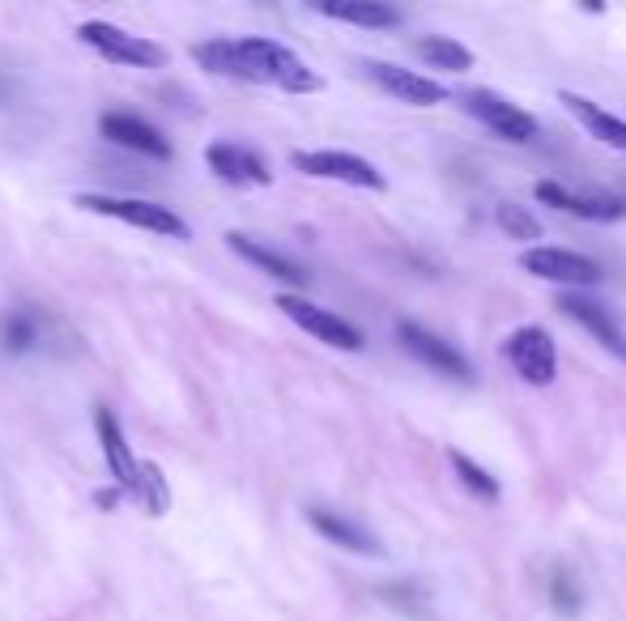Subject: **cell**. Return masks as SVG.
I'll return each instance as SVG.
<instances>
[{
	"label": "cell",
	"mask_w": 626,
	"mask_h": 621,
	"mask_svg": "<svg viewBox=\"0 0 626 621\" xmlns=\"http://www.w3.org/2000/svg\"><path fill=\"white\" fill-rule=\"evenodd\" d=\"M307 524L329 541V545H341V550L350 553H366V558H380V541L366 532V528H359L354 520H345V515H338V511H324V506H312L307 511Z\"/></svg>",
	"instance_id": "obj_16"
},
{
	"label": "cell",
	"mask_w": 626,
	"mask_h": 621,
	"mask_svg": "<svg viewBox=\"0 0 626 621\" xmlns=\"http://www.w3.org/2000/svg\"><path fill=\"white\" fill-rule=\"evenodd\" d=\"M226 247H231L235 256H243L247 264H256L261 273L277 277V282H286V286H294V289L307 286V273L290 260V256H282V252L265 247V243H256V239H247V235H239V230H231V235H226Z\"/></svg>",
	"instance_id": "obj_17"
},
{
	"label": "cell",
	"mask_w": 626,
	"mask_h": 621,
	"mask_svg": "<svg viewBox=\"0 0 626 621\" xmlns=\"http://www.w3.org/2000/svg\"><path fill=\"white\" fill-rule=\"evenodd\" d=\"M315 13H324L333 22L362 26V30H392V26H401V13L392 4H380V0H324V4H315Z\"/></svg>",
	"instance_id": "obj_19"
},
{
	"label": "cell",
	"mask_w": 626,
	"mask_h": 621,
	"mask_svg": "<svg viewBox=\"0 0 626 621\" xmlns=\"http://www.w3.org/2000/svg\"><path fill=\"white\" fill-rule=\"evenodd\" d=\"M77 209L86 214H102L116 217L124 226H137V230H149V235H167V239H193V226L184 217L167 209V205H154V200H141V196H107V191H81L72 196Z\"/></svg>",
	"instance_id": "obj_2"
},
{
	"label": "cell",
	"mask_w": 626,
	"mask_h": 621,
	"mask_svg": "<svg viewBox=\"0 0 626 621\" xmlns=\"http://www.w3.org/2000/svg\"><path fill=\"white\" fill-rule=\"evenodd\" d=\"M124 494L116 490V485H102V490H95V506L98 511H116V502H120Z\"/></svg>",
	"instance_id": "obj_26"
},
{
	"label": "cell",
	"mask_w": 626,
	"mask_h": 621,
	"mask_svg": "<svg viewBox=\"0 0 626 621\" xmlns=\"http://www.w3.org/2000/svg\"><path fill=\"white\" fill-rule=\"evenodd\" d=\"M464 102V111L473 116V120L490 128L495 137H503L511 145H529L537 137V120H532L525 107H516V102H507L503 95H490V90H469V95H460Z\"/></svg>",
	"instance_id": "obj_8"
},
{
	"label": "cell",
	"mask_w": 626,
	"mask_h": 621,
	"mask_svg": "<svg viewBox=\"0 0 626 621\" xmlns=\"http://www.w3.org/2000/svg\"><path fill=\"white\" fill-rule=\"evenodd\" d=\"M397 341H401L405 354H413L422 366H431L434 375L457 379V383H473V362L464 358L452 341L434 336L431 328H422V324H413V319H401V324H397Z\"/></svg>",
	"instance_id": "obj_4"
},
{
	"label": "cell",
	"mask_w": 626,
	"mask_h": 621,
	"mask_svg": "<svg viewBox=\"0 0 626 621\" xmlns=\"http://www.w3.org/2000/svg\"><path fill=\"white\" fill-rule=\"evenodd\" d=\"M537 200L571 217H584V221H618V217H626V205L618 196H579V191L555 184V179L537 184Z\"/></svg>",
	"instance_id": "obj_15"
},
{
	"label": "cell",
	"mask_w": 626,
	"mask_h": 621,
	"mask_svg": "<svg viewBox=\"0 0 626 621\" xmlns=\"http://www.w3.org/2000/svg\"><path fill=\"white\" fill-rule=\"evenodd\" d=\"M362 72L384 95L397 98V102H410V107H439V102H448V86H439V81H431V77H422V72L413 69H397V65H384V60H366Z\"/></svg>",
	"instance_id": "obj_11"
},
{
	"label": "cell",
	"mask_w": 626,
	"mask_h": 621,
	"mask_svg": "<svg viewBox=\"0 0 626 621\" xmlns=\"http://www.w3.org/2000/svg\"><path fill=\"white\" fill-rule=\"evenodd\" d=\"M95 431H98V443H102V455H107V469L116 477V490L128 494L133 502H141V460L128 447V438L120 431V417L107 405L95 408Z\"/></svg>",
	"instance_id": "obj_10"
},
{
	"label": "cell",
	"mask_w": 626,
	"mask_h": 621,
	"mask_svg": "<svg viewBox=\"0 0 626 621\" xmlns=\"http://www.w3.org/2000/svg\"><path fill=\"white\" fill-rule=\"evenodd\" d=\"M193 56L200 69L231 77V81H252V86H277L286 95H315L324 81L320 72L303 65L286 43L265 39V34H243V39H209L193 43Z\"/></svg>",
	"instance_id": "obj_1"
},
{
	"label": "cell",
	"mask_w": 626,
	"mask_h": 621,
	"mask_svg": "<svg viewBox=\"0 0 626 621\" xmlns=\"http://www.w3.org/2000/svg\"><path fill=\"white\" fill-rule=\"evenodd\" d=\"M0 345L9 354H30L39 345V310L35 307H13L0 319Z\"/></svg>",
	"instance_id": "obj_21"
},
{
	"label": "cell",
	"mask_w": 626,
	"mask_h": 621,
	"mask_svg": "<svg viewBox=\"0 0 626 621\" xmlns=\"http://www.w3.org/2000/svg\"><path fill=\"white\" fill-rule=\"evenodd\" d=\"M290 162H294V170H303L312 179H333V184H350V188L384 191V175L366 158L345 154V149H299Z\"/></svg>",
	"instance_id": "obj_6"
},
{
	"label": "cell",
	"mask_w": 626,
	"mask_h": 621,
	"mask_svg": "<svg viewBox=\"0 0 626 621\" xmlns=\"http://www.w3.org/2000/svg\"><path fill=\"white\" fill-rule=\"evenodd\" d=\"M495 221H499V230H503L507 239H520V243L541 239V221H537L525 205H511V200H503V205L495 209Z\"/></svg>",
	"instance_id": "obj_23"
},
{
	"label": "cell",
	"mask_w": 626,
	"mask_h": 621,
	"mask_svg": "<svg viewBox=\"0 0 626 621\" xmlns=\"http://www.w3.org/2000/svg\"><path fill=\"white\" fill-rule=\"evenodd\" d=\"M141 506L149 515H167L170 511V485L154 460H141Z\"/></svg>",
	"instance_id": "obj_24"
},
{
	"label": "cell",
	"mask_w": 626,
	"mask_h": 621,
	"mask_svg": "<svg viewBox=\"0 0 626 621\" xmlns=\"http://www.w3.org/2000/svg\"><path fill=\"white\" fill-rule=\"evenodd\" d=\"M77 39L86 48H95L98 56H107L111 65H128V69H163L167 65V51L158 43H149L141 34H128V30L111 22H81Z\"/></svg>",
	"instance_id": "obj_3"
},
{
	"label": "cell",
	"mask_w": 626,
	"mask_h": 621,
	"mask_svg": "<svg viewBox=\"0 0 626 621\" xmlns=\"http://www.w3.org/2000/svg\"><path fill=\"white\" fill-rule=\"evenodd\" d=\"M558 102H563V107H567V111H571V116L584 124V132H588V137H597L601 145H609V149L626 154V120L609 116V111H601L593 98L571 95V90H563V95H558Z\"/></svg>",
	"instance_id": "obj_18"
},
{
	"label": "cell",
	"mask_w": 626,
	"mask_h": 621,
	"mask_svg": "<svg viewBox=\"0 0 626 621\" xmlns=\"http://www.w3.org/2000/svg\"><path fill=\"white\" fill-rule=\"evenodd\" d=\"M448 460H452V469H457L460 485H464L473 499H478V502H499V477H490L478 460H469V455L457 452V447L448 452Z\"/></svg>",
	"instance_id": "obj_22"
},
{
	"label": "cell",
	"mask_w": 626,
	"mask_h": 621,
	"mask_svg": "<svg viewBox=\"0 0 626 621\" xmlns=\"http://www.w3.org/2000/svg\"><path fill=\"white\" fill-rule=\"evenodd\" d=\"M205 162H209V170H214L222 184H235V188H268L273 184L268 162L256 149H247V145L217 141L205 149Z\"/></svg>",
	"instance_id": "obj_12"
},
{
	"label": "cell",
	"mask_w": 626,
	"mask_h": 621,
	"mask_svg": "<svg viewBox=\"0 0 626 621\" xmlns=\"http://www.w3.org/2000/svg\"><path fill=\"white\" fill-rule=\"evenodd\" d=\"M98 132H102L107 141L124 145V149H137V154H145V158H158V162H167L170 158V141L149 120H141V116L107 111V116L98 120Z\"/></svg>",
	"instance_id": "obj_14"
},
{
	"label": "cell",
	"mask_w": 626,
	"mask_h": 621,
	"mask_svg": "<svg viewBox=\"0 0 626 621\" xmlns=\"http://www.w3.org/2000/svg\"><path fill=\"white\" fill-rule=\"evenodd\" d=\"M550 597H555V609H558V613H567V618H576L579 604H584V600H579L576 579H571V574H563V571H558L555 579H550Z\"/></svg>",
	"instance_id": "obj_25"
},
{
	"label": "cell",
	"mask_w": 626,
	"mask_h": 621,
	"mask_svg": "<svg viewBox=\"0 0 626 621\" xmlns=\"http://www.w3.org/2000/svg\"><path fill=\"white\" fill-rule=\"evenodd\" d=\"M277 310L286 315L290 324H299L303 333H312L315 341H324V345H333V349H345V354H359L362 349V333L350 319L315 307V303L299 298V294H277Z\"/></svg>",
	"instance_id": "obj_7"
},
{
	"label": "cell",
	"mask_w": 626,
	"mask_h": 621,
	"mask_svg": "<svg viewBox=\"0 0 626 621\" xmlns=\"http://www.w3.org/2000/svg\"><path fill=\"white\" fill-rule=\"evenodd\" d=\"M520 268L541 277V282H555L567 289H584L601 282V264L579 256V252H563V247H529L520 256Z\"/></svg>",
	"instance_id": "obj_9"
},
{
	"label": "cell",
	"mask_w": 626,
	"mask_h": 621,
	"mask_svg": "<svg viewBox=\"0 0 626 621\" xmlns=\"http://www.w3.org/2000/svg\"><path fill=\"white\" fill-rule=\"evenodd\" d=\"M503 354H507V362H511V371L525 383H532V387H550V383H555L558 349H555V336L546 333V328H537V324L516 328V333L507 336Z\"/></svg>",
	"instance_id": "obj_5"
},
{
	"label": "cell",
	"mask_w": 626,
	"mask_h": 621,
	"mask_svg": "<svg viewBox=\"0 0 626 621\" xmlns=\"http://www.w3.org/2000/svg\"><path fill=\"white\" fill-rule=\"evenodd\" d=\"M413 51L431 65V69H443V72H469L473 69V51L457 43V39H448V34H427V39H413Z\"/></svg>",
	"instance_id": "obj_20"
},
{
	"label": "cell",
	"mask_w": 626,
	"mask_h": 621,
	"mask_svg": "<svg viewBox=\"0 0 626 621\" xmlns=\"http://www.w3.org/2000/svg\"><path fill=\"white\" fill-rule=\"evenodd\" d=\"M558 307H563V315H571L593 341H601V349H609L618 362H626V333L618 328V319L601 303H593L588 294H576V289H563Z\"/></svg>",
	"instance_id": "obj_13"
}]
</instances>
